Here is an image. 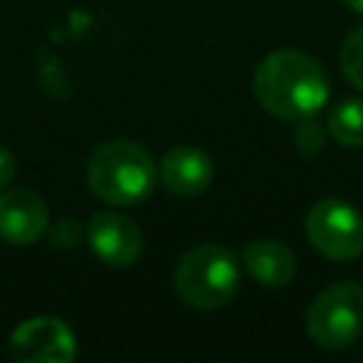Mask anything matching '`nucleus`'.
Returning a JSON list of instances; mask_svg holds the SVG:
<instances>
[{"label":"nucleus","instance_id":"1","mask_svg":"<svg viewBox=\"0 0 363 363\" xmlns=\"http://www.w3.org/2000/svg\"><path fill=\"white\" fill-rule=\"evenodd\" d=\"M261 108L278 119H312L329 99V77L323 65L303 51H272L252 77Z\"/></svg>","mask_w":363,"mask_h":363},{"label":"nucleus","instance_id":"2","mask_svg":"<svg viewBox=\"0 0 363 363\" xmlns=\"http://www.w3.org/2000/svg\"><path fill=\"white\" fill-rule=\"evenodd\" d=\"M156 179L153 156L128 139L105 142L88 159V187L105 204L133 207L153 193Z\"/></svg>","mask_w":363,"mask_h":363},{"label":"nucleus","instance_id":"3","mask_svg":"<svg viewBox=\"0 0 363 363\" xmlns=\"http://www.w3.org/2000/svg\"><path fill=\"white\" fill-rule=\"evenodd\" d=\"M176 295L193 309H218L233 301L238 289V264L227 247H193L176 267Z\"/></svg>","mask_w":363,"mask_h":363},{"label":"nucleus","instance_id":"4","mask_svg":"<svg viewBox=\"0 0 363 363\" xmlns=\"http://www.w3.org/2000/svg\"><path fill=\"white\" fill-rule=\"evenodd\" d=\"M306 332L320 349H346L363 335V284L335 281L309 303Z\"/></svg>","mask_w":363,"mask_h":363},{"label":"nucleus","instance_id":"5","mask_svg":"<svg viewBox=\"0 0 363 363\" xmlns=\"http://www.w3.org/2000/svg\"><path fill=\"white\" fill-rule=\"evenodd\" d=\"M309 244L332 261H352L363 252V216L343 199H320L306 213Z\"/></svg>","mask_w":363,"mask_h":363},{"label":"nucleus","instance_id":"6","mask_svg":"<svg viewBox=\"0 0 363 363\" xmlns=\"http://www.w3.org/2000/svg\"><path fill=\"white\" fill-rule=\"evenodd\" d=\"M9 349L14 360L26 363H71L77 354V340L68 323L60 318H31L11 332Z\"/></svg>","mask_w":363,"mask_h":363},{"label":"nucleus","instance_id":"7","mask_svg":"<svg viewBox=\"0 0 363 363\" xmlns=\"http://www.w3.org/2000/svg\"><path fill=\"white\" fill-rule=\"evenodd\" d=\"M88 244L111 267H130L142 255V233L139 227L111 210L94 213L88 221Z\"/></svg>","mask_w":363,"mask_h":363},{"label":"nucleus","instance_id":"8","mask_svg":"<svg viewBox=\"0 0 363 363\" xmlns=\"http://www.w3.org/2000/svg\"><path fill=\"white\" fill-rule=\"evenodd\" d=\"M48 210L45 201L31 190L0 193V238L9 244H34L45 235Z\"/></svg>","mask_w":363,"mask_h":363},{"label":"nucleus","instance_id":"9","mask_svg":"<svg viewBox=\"0 0 363 363\" xmlns=\"http://www.w3.org/2000/svg\"><path fill=\"white\" fill-rule=\"evenodd\" d=\"M159 182L173 196H199L213 182V162L199 147H173L159 162Z\"/></svg>","mask_w":363,"mask_h":363},{"label":"nucleus","instance_id":"10","mask_svg":"<svg viewBox=\"0 0 363 363\" xmlns=\"http://www.w3.org/2000/svg\"><path fill=\"white\" fill-rule=\"evenodd\" d=\"M244 264L250 275L264 286H284L295 278V255L286 244L272 238H258L244 247Z\"/></svg>","mask_w":363,"mask_h":363},{"label":"nucleus","instance_id":"11","mask_svg":"<svg viewBox=\"0 0 363 363\" xmlns=\"http://www.w3.org/2000/svg\"><path fill=\"white\" fill-rule=\"evenodd\" d=\"M329 133L349 147H363V96L340 102L329 113Z\"/></svg>","mask_w":363,"mask_h":363},{"label":"nucleus","instance_id":"12","mask_svg":"<svg viewBox=\"0 0 363 363\" xmlns=\"http://www.w3.org/2000/svg\"><path fill=\"white\" fill-rule=\"evenodd\" d=\"M340 68L346 74V79L363 91V26H357L346 40H343V48H340Z\"/></svg>","mask_w":363,"mask_h":363},{"label":"nucleus","instance_id":"13","mask_svg":"<svg viewBox=\"0 0 363 363\" xmlns=\"http://www.w3.org/2000/svg\"><path fill=\"white\" fill-rule=\"evenodd\" d=\"M295 145L301 147V153L312 156L323 147V130L312 119H301V128L295 130Z\"/></svg>","mask_w":363,"mask_h":363},{"label":"nucleus","instance_id":"14","mask_svg":"<svg viewBox=\"0 0 363 363\" xmlns=\"http://www.w3.org/2000/svg\"><path fill=\"white\" fill-rule=\"evenodd\" d=\"M14 170H17V162H14V156L6 150V147H0V190L14 179Z\"/></svg>","mask_w":363,"mask_h":363},{"label":"nucleus","instance_id":"15","mask_svg":"<svg viewBox=\"0 0 363 363\" xmlns=\"http://www.w3.org/2000/svg\"><path fill=\"white\" fill-rule=\"evenodd\" d=\"M343 3H346V6L352 9V11H357V14H363V0H343Z\"/></svg>","mask_w":363,"mask_h":363}]
</instances>
